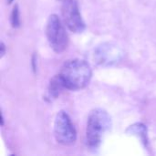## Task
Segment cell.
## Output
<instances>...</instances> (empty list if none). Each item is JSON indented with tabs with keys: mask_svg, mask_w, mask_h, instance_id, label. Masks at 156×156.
<instances>
[{
	"mask_svg": "<svg viewBox=\"0 0 156 156\" xmlns=\"http://www.w3.org/2000/svg\"><path fill=\"white\" fill-rule=\"evenodd\" d=\"M67 90H79L86 88L92 76V70L90 64L80 58L67 60L59 71Z\"/></svg>",
	"mask_w": 156,
	"mask_h": 156,
	"instance_id": "obj_1",
	"label": "cell"
},
{
	"mask_svg": "<svg viewBox=\"0 0 156 156\" xmlns=\"http://www.w3.org/2000/svg\"><path fill=\"white\" fill-rule=\"evenodd\" d=\"M112 119L108 112L102 109L92 110L88 117L86 127V144L90 148H98L105 133L111 129Z\"/></svg>",
	"mask_w": 156,
	"mask_h": 156,
	"instance_id": "obj_2",
	"label": "cell"
},
{
	"mask_svg": "<svg viewBox=\"0 0 156 156\" xmlns=\"http://www.w3.org/2000/svg\"><path fill=\"white\" fill-rule=\"evenodd\" d=\"M46 36L50 48L57 54L62 53L68 48L69 36L58 15L52 14L48 16L46 25Z\"/></svg>",
	"mask_w": 156,
	"mask_h": 156,
	"instance_id": "obj_3",
	"label": "cell"
},
{
	"mask_svg": "<svg viewBox=\"0 0 156 156\" xmlns=\"http://www.w3.org/2000/svg\"><path fill=\"white\" fill-rule=\"evenodd\" d=\"M54 137L61 145L70 146L76 143L77 132L69 115L65 111H59L54 122Z\"/></svg>",
	"mask_w": 156,
	"mask_h": 156,
	"instance_id": "obj_4",
	"label": "cell"
},
{
	"mask_svg": "<svg viewBox=\"0 0 156 156\" xmlns=\"http://www.w3.org/2000/svg\"><path fill=\"white\" fill-rule=\"evenodd\" d=\"M61 13L68 28L74 33H82L86 25L81 16L77 0H64L61 6Z\"/></svg>",
	"mask_w": 156,
	"mask_h": 156,
	"instance_id": "obj_5",
	"label": "cell"
},
{
	"mask_svg": "<svg viewBox=\"0 0 156 156\" xmlns=\"http://www.w3.org/2000/svg\"><path fill=\"white\" fill-rule=\"evenodd\" d=\"M123 57L122 48L114 43L107 42L99 46L94 51V60L101 66H111L119 62Z\"/></svg>",
	"mask_w": 156,
	"mask_h": 156,
	"instance_id": "obj_6",
	"label": "cell"
},
{
	"mask_svg": "<svg viewBox=\"0 0 156 156\" xmlns=\"http://www.w3.org/2000/svg\"><path fill=\"white\" fill-rule=\"evenodd\" d=\"M65 89H66L65 84H64L61 77L59 76V74L55 75L49 81L48 90H47V93L45 96V100L49 102L56 100L57 98L59 97V95Z\"/></svg>",
	"mask_w": 156,
	"mask_h": 156,
	"instance_id": "obj_7",
	"label": "cell"
},
{
	"mask_svg": "<svg viewBox=\"0 0 156 156\" xmlns=\"http://www.w3.org/2000/svg\"><path fill=\"white\" fill-rule=\"evenodd\" d=\"M127 133H130L132 135H135L139 137V139L142 141V143L144 144L145 147L148 146V137H147V128L143 123H135L132 126H130L127 131Z\"/></svg>",
	"mask_w": 156,
	"mask_h": 156,
	"instance_id": "obj_8",
	"label": "cell"
},
{
	"mask_svg": "<svg viewBox=\"0 0 156 156\" xmlns=\"http://www.w3.org/2000/svg\"><path fill=\"white\" fill-rule=\"evenodd\" d=\"M10 22L14 28H17L20 27V16H19V8L17 4L15 5V6L13 7L10 16Z\"/></svg>",
	"mask_w": 156,
	"mask_h": 156,
	"instance_id": "obj_9",
	"label": "cell"
},
{
	"mask_svg": "<svg viewBox=\"0 0 156 156\" xmlns=\"http://www.w3.org/2000/svg\"><path fill=\"white\" fill-rule=\"evenodd\" d=\"M5 54V45L4 44V42H1L0 44V58H2Z\"/></svg>",
	"mask_w": 156,
	"mask_h": 156,
	"instance_id": "obj_10",
	"label": "cell"
},
{
	"mask_svg": "<svg viewBox=\"0 0 156 156\" xmlns=\"http://www.w3.org/2000/svg\"><path fill=\"white\" fill-rule=\"evenodd\" d=\"M32 69H33L34 72L37 71V57H36V55H33V57H32Z\"/></svg>",
	"mask_w": 156,
	"mask_h": 156,
	"instance_id": "obj_11",
	"label": "cell"
},
{
	"mask_svg": "<svg viewBox=\"0 0 156 156\" xmlns=\"http://www.w3.org/2000/svg\"><path fill=\"white\" fill-rule=\"evenodd\" d=\"M1 126H4V115L1 113Z\"/></svg>",
	"mask_w": 156,
	"mask_h": 156,
	"instance_id": "obj_12",
	"label": "cell"
},
{
	"mask_svg": "<svg viewBox=\"0 0 156 156\" xmlns=\"http://www.w3.org/2000/svg\"><path fill=\"white\" fill-rule=\"evenodd\" d=\"M6 1H7V4H11L14 0H6Z\"/></svg>",
	"mask_w": 156,
	"mask_h": 156,
	"instance_id": "obj_13",
	"label": "cell"
}]
</instances>
